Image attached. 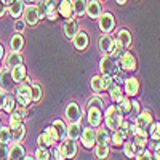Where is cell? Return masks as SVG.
I'll use <instances>...</instances> for the list:
<instances>
[{
	"label": "cell",
	"mask_w": 160,
	"mask_h": 160,
	"mask_svg": "<svg viewBox=\"0 0 160 160\" xmlns=\"http://www.w3.org/2000/svg\"><path fill=\"white\" fill-rule=\"evenodd\" d=\"M122 122H123V115L120 114L117 106H109V108L106 109V127L112 131H115V130L120 128Z\"/></svg>",
	"instance_id": "cell-1"
},
{
	"label": "cell",
	"mask_w": 160,
	"mask_h": 160,
	"mask_svg": "<svg viewBox=\"0 0 160 160\" xmlns=\"http://www.w3.org/2000/svg\"><path fill=\"white\" fill-rule=\"evenodd\" d=\"M19 106L26 108V106H29L32 102L31 99V85L26 83V82H21V85L16 88V99H15Z\"/></svg>",
	"instance_id": "cell-2"
},
{
	"label": "cell",
	"mask_w": 160,
	"mask_h": 160,
	"mask_svg": "<svg viewBox=\"0 0 160 160\" xmlns=\"http://www.w3.org/2000/svg\"><path fill=\"white\" fill-rule=\"evenodd\" d=\"M99 69L102 72V75H115L118 72V64L115 62V59L112 56H104L99 61Z\"/></svg>",
	"instance_id": "cell-3"
},
{
	"label": "cell",
	"mask_w": 160,
	"mask_h": 160,
	"mask_svg": "<svg viewBox=\"0 0 160 160\" xmlns=\"http://www.w3.org/2000/svg\"><path fill=\"white\" fill-rule=\"evenodd\" d=\"M15 88H16V82L13 80L10 69H2L0 71V90L10 93V91H15Z\"/></svg>",
	"instance_id": "cell-4"
},
{
	"label": "cell",
	"mask_w": 160,
	"mask_h": 160,
	"mask_svg": "<svg viewBox=\"0 0 160 160\" xmlns=\"http://www.w3.org/2000/svg\"><path fill=\"white\" fill-rule=\"evenodd\" d=\"M21 16H22L24 24H29V26H35L40 21V15H38L35 5H26Z\"/></svg>",
	"instance_id": "cell-5"
},
{
	"label": "cell",
	"mask_w": 160,
	"mask_h": 160,
	"mask_svg": "<svg viewBox=\"0 0 160 160\" xmlns=\"http://www.w3.org/2000/svg\"><path fill=\"white\" fill-rule=\"evenodd\" d=\"M98 48H99V51L102 53L104 56H111L114 48H115V40L109 34H104L99 38V42H98Z\"/></svg>",
	"instance_id": "cell-6"
},
{
	"label": "cell",
	"mask_w": 160,
	"mask_h": 160,
	"mask_svg": "<svg viewBox=\"0 0 160 160\" xmlns=\"http://www.w3.org/2000/svg\"><path fill=\"white\" fill-rule=\"evenodd\" d=\"M64 115H66V118H68V122H71V123L80 122V118H82V108H80L77 102H69L68 106H66Z\"/></svg>",
	"instance_id": "cell-7"
},
{
	"label": "cell",
	"mask_w": 160,
	"mask_h": 160,
	"mask_svg": "<svg viewBox=\"0 0 160 160\" xmlns=\"http://www.w3.org/2000/svg\"><path fill=\"white\" fill-rule=\"evenodd\" d=\"M152 122H154L152 112H151V111H148V109H144V111H141V112L136 115L135 125H136V127H139V128H141V130H144V131H148V130H149V127L152 125Z\"/></svg>",
	"instance_id": "cell-8"
},
{
	"label": "cell",
	"mask_w": 160,
	"mask_h": 160,
	"mask_svg": "<svg viewBox=\"0 0 160 160\" xmlns=\"http://www.w3.org/2000/svg\"><path fill=\"white\" fill-rule=\"evenodd\" d=\"M58 148L62 152V157L64 158H74L75 154H77V144H75V141L68 139V138H64L62 142L58 146Z\"/></svg>",
	"instance_id": "cell-9"
},
{
	"label": "cell",
	"mask_w": 160,
	"mask_h": 160,
	"mask_svg": "<svg viewBox=\"0 0 160 160\" xmlns=\"http://www.w3.org/2000/svg\"><path fill=\"white\" fill-rule=\"evenodd\" d=\"M114 26H115V21H114V16L111 13H101L99 15V29L102 34H111L114 31Z\"/></svg>",
	"instance_id": "cell-10"
},
{
	"label": "cell",
	"mask_w": 160,
	"mask_h": 160,
	"mask_svg": "<svg viewBox=\"0 0 160 160\" xmlns=\"http://www.w3.org/2000/svg\"><path fill=\"white\" fill-rule=\"evenodd\" d=\"M80 138H82V144L85 146V148H93V144L96 142V130L93 127L83 128Z\"/></svg>",
	"instance_id": "cell-11"
},
{
	"label": "cell",
	"mask_w": 160,
	"mask_h": 160,
	"mask_svg": "<svg viewBox=\"0 0 160 160\" xmlns=\"http://www.w3.org/2000/svg\"><path fill=\"white\" fill-rule=\"evenodd\" d=\"M136 66H138L136 58L133 56L131 53L125 51L123 55L120 56V68H122L123 71H135V69H136Z\"/></svg>",
	"instance_id": "cell-12"
},
{
	"label": "cell",
	"mask_w": 160,
	"mask_h": 160,
	"mask_svg": "<svg viewBox=\"0 0 160 160\" xmlns=\"http://www.w3.org/2000/svg\"><path fill=\"white\" fill-rule=\"evenodd\" d=\"M26 157V151L19 142H13L8 148V160H22Z\"/></svg>",
	"instance_id": "cell-13"
},
{
	"label": "cell",
	"mask_w": 160,
	"mask_h": 160,
	"mask_svg": "<svg viewBox=\"0 0 160 160\" xmlns=\"http://www.w3.org/2000/svg\"><path fill=\"white\" fill-rule=\"evenodd\" d=\"M88 122H90V125L93 128L99 127L101 122H102V109H99V108H88Z\"/></svg>",
	"instance_id": "cell-14"
},
{
	"label": "cell",
	"mask_w": 160,
	"mask_h": 160,
	"mask_svg": "<svg viewBox=\"0 0 160 160\" xmlns=\"http://www.w3.org/2000/svg\"><path fill=\"white\" fill-rule=\"evenodd\" d=\"M62 31H64V35L68 38H72L78 32V22H77V19H74V18L66 19V22L62 24Z\"/></svg>",
	"instance_id": "cell-15"
},
{
	"label": "cell",
	"mask_w": 160,
	"mask_h": 160,
	"mask_svg": "<svg viewBox=\"0 0 160 160\" xmlns=\"http://www.w3.org/2000/svg\"><path fill=\"white\" fill-rule=\"evenodd\" d=\"M56 10H58V15L64 16L66 19L72 18V15H74L72 13V0H59Z\"/></svg>",
	"instance_id": "cell-16"
},
{
	"label": "cell",
	"mask_w": 160,
	"mask_h": 160,
	"mask_svg": "<svg viewBox=\"0 0 160 160\" xmlns=\"http://www.w3.org/2000/svg\"><path fill=\"white\" fill-rule=\"evenodd\" d=\"M85 13H87V15H88L91 19L99 18V15L102 13L101 3L98 2V0H90V2H87V10H85Z\"/></svg>",
	"instance_id": "cell-17"
},
{
	"label": "cell",
	"mask_w": 160,
	"mask_h": 160,
	"mask_svg": "<svg viewBox=\"0 0 160 160\" xmlns=\"http://www.w3.org/2000/svg\"><path fill=\"white\" fill-rule=\"evenodd\" d=\"M10 72H11V77H13V80H15L16 83H21V82H24V80L28 78V71H26L24 64L15 66L13 69H10Z\"/></svg>",
	"instance_id": "cell-18"
},
{
	"label": "cell",
	"mask_w": 160,
	"mask_h": 160,
	"mask_svg": "<svg viewBox=\"0 0 160 160\" xmlns=\"http://www.w3.org/2000/svg\"><path fill=\"white\" fill-rule=\"evenodd\" d=\"M139 91V82L136 77H128L125 78V93L128 96H136Z\"/></svg>",
	"instance_id": "cell-19"
},
{
	"label": "cell",
	"mask_w": 160,
	"mask_h": 160,
	"mask_svg": "<svg viewBox=\"0 0 160 160\" xmlns=\"http://www.w3.org/2000/svg\"><path fill=\"white\" fill-rule=\"evenodd\" d=\"M82 125H80V122H74V123H69V127H66V136H68V139H78L80 135H82Z\"/></svg>",
	"instance_id": "cell-20"
},
{
	"label": "cell",
	"mask_w": 160,
	"mask_h": 160,
	"mask_svg": "<svg viewBox=\"0 0 160 160\" xmlns=\"http://www.w3.org/2000/svg\"><path fill=\"white\" fill-rule=\"evenodd\" d=\"M72 43H74V47H75L78 51L85 50V48L88 47V35H87L85 32H82V31H78V32L72 37Z\"/></svg>",
	"instance_id": "cell-21"
},
{
	"label": "cell",
	"mask_w": 160,
	"mask_h": 160,
	"mask_svg": "<svg viewBox=\"0 0 160 160\" xmlns=\"http://www.w3.org/2000/svg\"><path fill=\"white\" fill-rule=\"evenodd\" d=\"M22 10H24V3L21 0H13L7 7V11L10 13V16H13L15 19H19V16L22 15Z\"/></svg>",
	"instance_id": "cell-22"
},
{
	"label": "cell",
	"mask_w": 160,
	"mask_h": 160,
	"mask_svg": "<svg viewBox=\"0 0 160 160\" xmlns=\"http://www.w3.org/2000/svg\"><path fill=\"white\" fill-rule=\"evenodd\" d=\"M18 64H22V56H21V53H16V51H11L10 55H7L5 58V66H7V69H13L15 66Z\"/></svg>",
	"instance_id": "cell-23"
},
{
	"label": "cell",
	"mask_w": 160,
	"mask_h": 160,
	"mask_svg": "<svg viewBox=\"0 0 160 160\" xmlns=\"http://www.w3.org/2000/svg\"><path fill=\"white\" fill-rule=\"evenodd\" d=\"M117 43L122 45L123 48H128L131 45V34L127 29H120L117 32Z\"/></svg>",
	"instance_id": "cell-24"
},
{
	"label": "cell",
	"mask_w": 160,
	"mask_h": 160,
	"mask_svg": "<svg viewBox=\"0 0 160 160\" xmlns=\"http://www.w3.org/2000/svg\"><path fill=\"white\" fill-rule=\"evenodd\" d=\"M10 47H11V51H16V53H21L22 47H24V38L21 34H15L10 40Z\"/></svg>",
	"instance_id": "cell-25"
},
{
	"label": "cell",
	"mask_w": 160,
	"mask_h": 160,
	"mask_svg": "<svg viewBox=\"0 0 160 160\" xmlns=\"http://www.w3.org/2000/svg\"><path fill=\"white\" fill-rule=\"evenodd\" d=\"M87 10V0H72V13L75 16H83Z\"/></svg>",
	"instance_id": "cell-26"
},
{
	"label": "cell",
	"mask_w": 160,
	"mask_h": 160,
	"mask_svg": "<svg viewBox=\"0 0 160 160\" xmlns=\"http://www.w3.org/2000/svg\"><path fill=\"white\" fill-rule=\"evenodd\" d=\"M37 142H38V146L40 148H51V146H55L56 144V141L53 139L47 131H43L42 135L38 136V139H37Z\"/></svg>",
	"instance_id": "cell-27"
},
{
	"label": "cell",
	"mask_w": 160,
	"mask_h": 160,
	"mask_svg": "<svg viewBox=\"0 0 160 160\" xmlns=\"http://www.w3.org/2000/svg\"><path fill=\"white\" fill-rule=\"evenodd\" d=\"M109 93H111V99H112L114 102H117V104H118L120 101H122V99L125 98L123 91L120 90V87H118V85H115V83L109 88Z\"/></svg>",
	"instance_id": "cell-28"
},
{
	"label": "cell",
	"mask_w": 160,
	"mask_h": 160,
	"mask_svg": "<svg viewBox=\"0 0 160 160\" xmlns=\"http://www.w3.org/2000/svg\"><path fill=\"white\" fill-rule=\"evenodd\" d=\"M26 136V128L21 123L16 130H11V142H21Z\"/></svg>",
	"instance_id": "cell-29"
},
{
	"label": "cell",
	"mask_w": 160,
	"mask_h": 160,
	"mask_svg": "<svg viewBox=\"0 0 160 160\" xmlns=\"http://www.w3.org/2000/svg\"><path fill=\"white\" fill-rule=\"evenodd\" d=\"M109 141H111V135H109V131H106V128L96 130V142L98 144H108Z\"/></svg>",
	"instance_id": "cell-30"
},
{
	"label": "cell",
	"mask_w": 160,
	"mask_h": 160,
	"mask_svg": "<svg viewBox=\"0 0 160 160\" xmlns=\"http://www.w3.org/2000/svg\"><path fill=\"white\" fill-rule=\"evenodd\" d=\"M117 109L120 111V114H122V115H128V114H131V101H130L128 98H123L122 101L118 102Z\"/></svg>",
	"instance_id": "cell-31"
},
{
	"label": "cell",
	"mask_w": 160,
	"mask_h": 160,
	"mask_svg": "<svg viewBox=\"0 0 160 160\" xmlns=\"http://www.w3.org/2000/svg\"><path fill=\"white\" fill-rule=\"evenodd\" d=\"M24 115H26V109L22 106H16V108L10 112V118L11 120H19V122L24 120Z\"/></svg>",
	"instance_id": "cell-32"
},
{
	"label": "cell",
	"mask_w": 160,
	"mask_h": 160,
	"mask_svg": "<svg viewBox=\"0 0 160 160\" xmlns=\"http://www.w3.org/2000/svg\"><path fill=\"white\" fill-rule=\"evenodd\" d=\"M51 127L56 130L58 138H59V139H64V138H66V123L62 122V120H55Z\"/></svg>",
	"instance_id": "cell-33"
},
{
	"label": "cell",
	"mask_w": 160,
	"mask_h": 160,
	"mask_svg": "<svg viewBox=\"0 0 160 160\" xmlns=\"http://www.w3.org/2000/svg\"><path fill=\"white\" fill-rule=\"evenodd\" d=\"M95 154L99 160H104V158H108L109 155V148H108V144H98L96 148H95Z\"/></svg>",
	"instance_id": "cell-34"
},
{
	"label": "cell",
	"mask_w": 160,
	"mask_h": 160,
	"mask_svg": "<svg viewBox=\"0 0 160 160\" xmlns=\"http://www.w3.org/2000/svg\"><path fill=\"white\" fill-rule=\"evenodd\" d=\"M0 142L2 144L11 142V130H10V127H0Z\"/></svg>",
	"instance_id": "cell-35"
},
{
	"label": "cell",
	"mask_w": 160,
	"mask_h": 160,
	"mask_svg": "<svg viewBox=\"0 0 160 160\" xmlns=\"http://www.w3.org/2000/svg\"><path fill=\"white\" fill-rule=\"evenodd\" d=\"M90 85H91V90L93 91H102V80H101V75H93L91 80H90Z\"/></svg>",
	"instance_id": "cell-36"
},
{
	"label": "cell",
	"mask_w": 160,
	"mask_h": 160,
	"mask_svg": "<svg viewBox=\"0 0 160 160\" xmlns=\"http://www.w3.org/2000/svg\"><path fill=\"white\" fill-rule=\"evenodd\" d=\"M125 138H127V136L122 133V130H115L114 135L111 136V141H112L115 146H122V144L125 142Z\"/></svg>",
	"instance_id": "cell-37"
},
{
	"label": "cell",
	"mask_w": 160,
	"mask_h": 160,
	"mask_svg": "<svg viewBox=\"0 0 160 160\" xmlns=\"http://www.w3.org/2000/svg\"><path fill=\"white\" fill-rule=\"evenodd\" d=\"M31 99L34 102H38L42 99V88H40V85H31Z\"/></svg>",
	"instance_id": "cell-38"
},
{
	"label": "cell",
	"mask_w": 160,
	"mask_h": 160,
	"mask_svg": "<svg viewBox=\"0 0 160 160\" xmlns=\"http://www.w3.org/2000/svg\"><path fill=\"white\" fill-rule=\"evenodd\" d=\"M149 136L154 141H158V138H160V123L158 122H152V125L149 127Z\"/></svg>",
	"instance_id": "cell-39"
},
{
	"label": "cell",
	"mask_w": 160,
	"mask_h": 160,
	"mask_svg": "<svg viewBox=\"0 0 160 160\" xmlns=\"http://www.w3.org/2000/svg\"><path fill=\"white\" fill-rule=\"evenodd\" d=\"M123 146V154L127 155V157H135L136 154H135V144H133V141H127V142H123L122 144Z\"/></svg>",
	"instance_id": "cell-40"
},
{
	"label": "cell",
	"mask_w": 160,
	"mask_h": 160,
	"mask_svg": "<svg viewBox=\"0 0 160 160\" xmlns=\"http://www.w3.org/2000/svg\"><path fill=\"white\" fill-rule=\"evenodd\" d=\"M35 160H48L50 158V152L47 151V148H38L35 151V155H34Z\"/></svg>",
	"instance_id": "cell-41"
},
{
	"label": "cell",
	"mask_w": 160,
	"mask_h": 160,
	"mask_svg": "<svg viewBox=\"0 0 160 160\" xmlns=\"http://www.w3.org/2000/svg\"><path fill=\"white\" fill-rule=\"evenodd\" d=\"M87 106H88V108H99V109H102L104 101H102L99 96H93V98H90V99H88Z\"/></svg>",
	"instance_id": "cell-42"
},
{
	"label": "cell",
	"mask_w": 160,
	"mask_h": 160,
	"mask_svg": "<svg viewBox=\"0 0 160 160\" xmlns=\"http://www.w3.org/2000/svg\"><path fill=\"white\" fill-rule=\"evenodd\" d=\"M15 108H16V101H15V98H13V96H7V99H5V106H3V111H5L7 114H10Z\"/></svg>",
	"instance_id": "cell-43"
},
{
	"label": "cell",
	"mask_w": 160,
	"mask_h": 160,
	"mask_svg": "<svg viewBox=\"0 0 160 160\" xmlns=\"http://www.w3.org/2000/svg\"><path fill=\"white\" fill-rule=\"evenodd\" d=\"M45 18H48L50 21H55V19L58 18V10H56V7H47Z\"/></svg>",
	"instance_id": "cell-44"
},
{
	"label": "cell",
	"mask_w": 160,
	"mask_h": 160,
	"mask_svg": "<svg viewBox=\"0 0 160 160\" xmlns=\"http://www.w3.org/2000/svg\"><path fill=\"white\" fill-rule=\"evenodd\" d=\"M101 80H102V90H109L114 85V80H112L111 75H101Z\"/></svg>",
	"instance_id": "cell-45"
},
{
	"label": "cell",
	"mask_w": 160,
	"mask_h": 160,
	"mask_svg": "<svg viewBox=\"0 0 160 160\" xmlns=\"http://www.w3.org/2000/svg\"><path fill=\"white\" fill-rule=\"evenodd\" d=\"M123 53H125V48L122 47V45H118L117 42H115V48H114V51H112V58L115 59V58H120V56H122L123 55Z\"/></svg>",
	"instance_id": "cell-46"
},
{
	"label": "cell",
	"mask_w": 160,
	"mask_h": 160,
	"mask_svg": "<svg viewBox=\"0 0 160 160\" xmlns=\"http://www.w3.org/2000/svg\"><path fill=\"white\" fill-rule=\"evenodd\" d=\"M0 160H8V146L0 142Z\"/></svg>",
	"instance_id": "cell-47"
},
{
	"label": "cell",
	"mask_w": 160,
	"mask_h": 160,
	"mask_svg": "<svg viewBox=\"0 0 160 160\" xmlns=\"http://www.w3.org/2000/svg\"><path fill=\"white\" fill-rule=\"evenodd\" d=\"M136 160H152V154L149 152V151H142V152H139L138 155H136Z\"/></svg>",
	"instance_id": "cell-48"
},
{
	"label": "cell",
	"mask_w": 160,
	"mask_h": 160,
	"mask_svg": "<svg viewBox=\"0 0 160 160\" xmlns=\"http://www.w3.org/2000/svg\"><path fill=\"white\" fill-rule=\"evenodd\" d=\"M24 28H26L24 21H22V19H16V22H15V31L19 34V32H22V31H24Z\"/></svg>",
	"instance_id": "cell-49"
},
{
	"label": "cell",
	"mask_w": 160,
	"mask_h": 160,
	"mask_svg": "<svg viewBox=\"0 0 160 160\" xmlns=\"http://www.w3.org/2000/svg\"><path fill=\"white\" fill-rule=\"evenodd\" d=\"M131 112L135 114V115H138L141 112V106H139L138 101H131Z\"/></svg>",
	"instance_id": "cell-50"
},
{
	"label": "cell",
	"mask_w": 160,
	"mask_h": 160,
	"mask_svg": "<svg viewBox=\"0 0 160 160\" xmlns=\"http://www.w3.org/2000/svg\"><path fill=\"white\" fill-rule=\"evenodd\" d=\"M47 133H48V135L53 138V139H55V141H59V138H58V133H56V130L55 128H53V127H48L47 130H45Z\"/></svg>",
	"instance_id": "cell-51"
},
{
	"label": "cell",
	"mask_w": 160,
	"mask_h": 160,
	"mask_svg": "<svg viewBox=\"0 0 160 160\" xmlns=\"http://www.w3.org/2000/svg\"><path fill=\"white\" fill-rule=\"evenodd\" d=\"M7 93L3 90H0V111H3V106H5V99H7Z\"/></svg>",
	"instance_id": "cell-52"
},
{
	"label": "cell",
	"mask_w": 160,
	"mask_h": 160,
	"mask_svg": "<svg viewBox=\"0 0 160 160\" xmlns=\"http://www.w3.org/2000/svg\"><path fill=\"white\" fill-rule=\"evenodd\" d=\"M53 158H55V160H64L62 152L59 151V148H55V151H53Z\"/></svg>",
	"instance_id": "cell-53"
},
{
	"label": "cell",
	"mask_w": 160,
	"mask_h": 160,
	"mask_svg": "<svg viewBox=\"0 0 160 160\" xmlns=\"http://www.w3.org/2000/svg\"><path fill=\"white\" fill-rule=\"evenodd\" d=\"M7 15V5L3 3V0H0V18H3Z\"/></svg>",
	"instance_id": "cell-54"
},
{
	"label": "cell",
	"mask_w": 160,
	"mask_h": 160,
	"mask_svg": "<svg viewBox=\"0 0 160 160\" xmlns=\"http://www.w3.org/2000/svg\"><path fill=\"white\" fill-rule=\"evenodd\" d=\"M19 125H21L19 120H11V118H10V130H16Z\"/></svg>",
	"instance_id": "cell-55"
},
{
	"label": "cell",
	"mask_w": 160,
	"mask_h": 160,
	"mask_svg": "<svg viewBox=\"0 0 160 160\" xmlns=\"http://www.w3.org/2000/svg\"><path fill=\"white\" fill-rule=\"evenodd\" d=\"M43 3H45L47 7H58L59 0H43Z\"/></svg>",
	"instance_id": "cell-56"
},
{
	"label": "cell",
	"mask_w": 160,
	"mask_h": 160,
	"mask_svg": "<svg viewBox=\"0 0 160 160\" xmlns=\"http://www.w3.org/2000/svg\"><path fill=\"white\" fill-rule=\"evenodd\" d=\"M21 2H22V3H24V7H26V5H32V3H35L37 0H21Z\"/></svg>",
	"instance_id": "cell-57"
},
{
	"label": "cell",
	"mask_w": 160,
	"mask_h": 160,
	"mask_svg": "<svg viewBox=\"0 0 160 160\" xmlns=\"http://www.w3.org/2000/svg\"><path fill=\"white\" fill-rule=\"evenodd\" d=\"M3 55H5V50H3L2 45H0V59H3Z\"/></svg>",
	"instance_id": "cell-58"
},
{
	"label": "cell",
	"mask_w": 160,
	"mask_h": 160,
	"mask_svg": "<svg viewBox=\"0 0 160 160\" xmlns=\"http://www.w3.org/2000/svg\"><path fill=\"white\" fill-rule=\"evenodd\" d=\"M115 2H117L118 5H123V3H127V0H115Z\"/></svg>",
	"instance_id": "cell-59"
},
{
	"label": "cell",
	"mask_w": 160,
	"mask_h": 160,
	"mask_svg": "<svg viewBox=\"0 0 160 160\" xmlns=\"http://www.w3.org/2000/svg\"><path fill=\"white\" fill-rule=\"evenodd\" d=\"M11 2H13V0H3V3H5V5H7V7H8V5H10V3H11Z\"/></svg>",
	"instance_id": "cell-60"
},
{
	"label": "cell",
	"mask_w": 160,
	"mask_h": 160,
	"mask_svg": "<svg viewBox=\"0 0 160 160\" xmlns=\"http://www.w3.org/2000/svg\"><path fill=\"white\" fill-rule=\"evenodd\" d=\"M22 160H35V158H34V157H24Z\"/></svg>",
	"instance_id": "cell-61"
},
{
	"label": "cell",
	"mask_w": 160,
	"mask_h": 160,
	"mask_svg": "<svg viewBox=\"0 0 160 160\" xmlns=\"http://www.w3.org/2000/svg\"><path fill=\"white\" fill-rule=\"evenodd\" d=\"M48 160H55V158H53V157H50V158H48Z\"/></svg>",
	"instance_id": "cell-62"
},
{
	"label": "cell",
	"mask_w": 160,
	"mask_h": 160,
	"mask_svg": "<svg viewBox=\"0 0 160 160\" xmlns=\"http://www.w3.org/2000/svg\"><path fill=\"white\" fill-rule=\"evenodd\" d=\"M0 127H2V122H0Z\"/></svg>",
	"instance_id": "cell-63"
},
{
	"label": "cell",
	"mask_w": 160,
	"mask_h": 160,
	"mask_svg": "<svg viewBox=\"0 0 160 160\" xmlns=\"http://www.w3.org/2000/svg\"><path fill=\"white\" fill-rule=\"evenodd\" d=\"M0 71H2V68H0Z\"/></svg>",
	"instance_id": "cell-64"
}]
</instances>
